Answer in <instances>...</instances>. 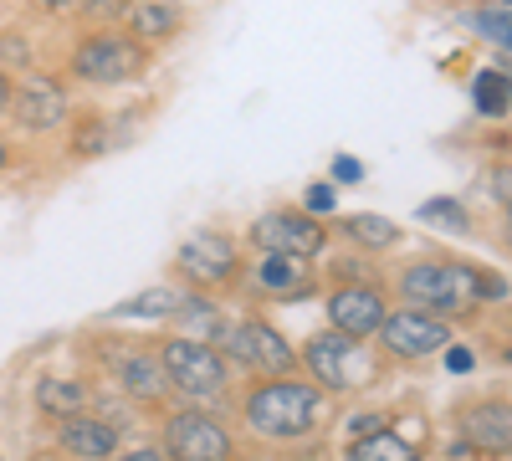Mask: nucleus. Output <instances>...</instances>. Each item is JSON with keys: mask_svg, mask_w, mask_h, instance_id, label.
Listing matches in <instances>:
<instances>
[{"mask_svg": "<svg viewBox=\"0 0 512 461\" xmlns=\"http://www.w3.org/2000/svg\"><path fill=\"white\" fill-rule=\"evenodd\" d=\"M492 195L502 205H512V164H497V170H492Z\"/></svg>", "mask_w": 512, "mask_h": 461, "instance_id": "nucleus-29", "label": "nucleus"}, {"mask_svg": "<svg viewBox=\"0 0 512 461\" xmlns=\"http://www.w3.org/2000/svg\"><path fill=\"white\" fill-rule=\"evenodd\" d=\"M0 170H6V144H0Z\"/></svg>", "mask_w": 512, "mask_h": 461, "instance_id": "nucleus-36", "label": "nucleus"}, {"mask_svg": "<svg viewBox=\"0 0 512 461\" xmlns=\"http://www.w3.org/2000/svg\"><path fill=\"white\" fill-rule=\"evenodd\" d=\"M256 282L277 298H297V292H308L313 277H308V262L303 257H282V251H267L262 262H256Z\"/></svg>", "mask_w": 512, "mask_h": 461, "instance_id": "nucleus-15", "label": "nucleus"}, {"mask_svg": "<svg viewBox=\"0 0 512 461\" xmlns=\"http://www.w3.org/2000/svg\"><path fill=\"white\" fill-rule=\"evenodd\" d=\"M251 241L262 251H282V257H318L328 246V231L308 211H267L262 221H251Z\"/></svg>", "mask_w": 512, "mask_h": 461, "instance_id": "nucleus-6", "label": "nucleus"}, {"mask_svg": "<svg viewBox=\"0 0 512 461\" xmlns=\"http://www.w3.org/2000/svg\"><path fill=\"white\" fill-rule=\"evenodd\" d=\"M333 180H338V185H359V180H364V164L349 159V154H338V159H333Z\"/></svg>", "mask_w": 512, "mask_h": 461, "instance_id": "nucleus-28", "label": "nucleus"}, {"mask_svg": "<svg viewBox=\"0 0 512 461\" xmlns=\"http://www.w3.org/2000/svg\"><path fill=\"white\" fill-rule=\"evenodd\" d=\"M149 67V47L139 36H123V31H93L77 41L72 52V72L82 82H98V88H113V82H128Z\"/></svg>", "mask_w": 512, "mask_h": 461, "instance_id": "nucleus-3", "label": "nucleus"}, {"mask_svg": "<svg viewBox=\"0 0 512 461\" xmlns=\"http://www.w3.org/2000/svg\"><path fill=\"white\" fill-rule=\"evenodd\" d=\"M328 323L344 339H369L384 323V292L374 282H338L328 292Z\"/></svg>", "mask_w": 512, "mask_h": 461, "instance_id": "nucleus-9", "label": "nucleus"}, {"mask_svg": "<svg viewBox=\"0 0 512 461\" xmlns=\"http://www.w3.org/2000/svg\"><path fill=\"white\" fill-rule=\"evenodd\" d=\"M420 221H436L446 231H466V226H472V216H466L461 200H425L420 205Z\"/></svg>", "mask_w": 512, "mask_h": 461, "instance_id": "nucleus-25", "label": "nucleus"}, {"mask_svg": "<svg viewBox=\"0 0 512 461\" xmlns=\"http://www.w3.org/2000/svg\"><path fill=\"white\" fill-rule=\"evenodd\" d=\"M466 26H472L477 36H487L492 47L512 52V11H507V6H497V0H482V6L466 11Z\"/></svg>", "mask_w": 512, "mask_h": 461, "instance_id": "nucleus-18", "label": "nucleus"}, {"mask_svg": "<svg viewBox=\"0 0 512 461\" xmlns=\"http://www.w3.org/2000/svg\"><path fill=\"white\" fill-rule=\"evenodd\" d=\"M123 461H169V456H164V451H154V446H144V451H128Z\"/></svg>", "mask_w": 512, "mask_h": 461, "instance_id": "nucleus-32", "label": "nucleus"}, {"mask_svg": "<svg viewBox=\"0 0 512 461\" xmlns=\"http://www.w3.org/2000/svg\"><path fill=\"white\" fill-rule=\"evenodd\" d=\"M379 344L390 349L395 359H431V354H441V349L451 344V323L436 318V313H420V308L384 313Z\"/></svg>", "mask_w": 512, "mask_h": 461, "instance_id": "nucleus-5", "label": "nucleus"}, {"mask_svg": "<svg viewBox=\"0 0 512 461\" xmlns=\"http://www.w3.org/2000/svg\"><path fill=\"white\" fill-rule=\"evenodd\" d=\"M349 349H354V339H344L338 328L308 339V369L318 374L323 390H349Z\"/></svg>", "mask_w": 512, "mask_h": 461, "instance_id": "nucleus-12", "label": "nucleus"}, {"mask_svg": "<svg viewBox=\"0 0 512 461\" xmlns=\"http://www.w3.org/2000/svg\"><path fill=\"white\" fill-rule=\"evenodd\" d=\"M159 364L169 374V385L185 395H221L226 390V359L200 339H169Z\"/></svg>", "mask_w": 512, "mask_h": 461, "instance_id": "nucleus-4", "label": "nucleus"}, {"mask_svg": "<svg viewBox=\"0 0 512 461\" xmlns=\"http://www.w3.org/2000/svg\"><path fill=\"white\" fill-rule=\"evenodd\" d=\"M497 6H507V11H512V0H497Z\"/></svg>", "mask_w": 512, "mask_h": 461, "instance_id": "nucleus-37", "label": "nucleus"}, {"mask_svg": "<svg viewBox=\"0 0 512 461\" xmlns=\"http://www.w3.org/2000/svg\"><path fill=\"white\" fill-rule=\"evenodd\" d=\"M36 6H47V11H67L72 0H36Z\"/></svg>", "mask_w": 512, "mask_h": 461, "instance_id": "nucleus-35", "label": "nucleus"}, {"mask_svg": "<svg viewBox=\"0 0 512 461\" xmlns=\"http://www.w3.org/2000/svg\"><path fill=\"white\" fill-rule=\"evenodd\" d=\"M164 456L175 461H231V436L221 421H210L200 410H180L164 426Z\"/></svg>", "mask_w": 512, "mask_h": 461, "instance_id": "nucleus-7", "label": "nucleus"}, {"mask_svg": "<svg viewBox=\"0 0 512 461\" xmlns=\"http://www.w3.org/2000/svg\"><path fill=\"white\" fill-rule=\"evenodd\" d=\"M303 211H308V216H328V211H333V185H308Z\"/></svg>", "mask_w": 512, "mask_h": 461, "instance_id": "nucleus-27", "label": "nucleus"}, {"mask_svg": "<svg viewBox=\"0 0 512 461\" xmlns=\"http://www.w3.org/2000/svg\"><path fill=\"white\" fill-rule=\"evenodd\" d=\"M461 431H466L472 446H482L492 456L512 451V405H502V400L472 405V410H466V421H461Z\"/></svg>", "mask_w": 512, "mask_h": 461, "instance_id": "nucleus-11", "label": "nucleus"}, {"mask_svg": "<svg viewBox=\"0 0 512 461\" xmlns=\"http://www.w3.org/2000/svg\"><path fill=\"white\" fill-rule=\"evenodd\" d=\"M36 405L47 415H77L82 410V390L72 380H41L36 385Z\"/></svg>", "mask_w": 512, "mask_h": 461, "instance_id": "nucleus-24", "label": "nucleus"}, {"mask_svg": "<svg viewBox=\"0 0 512 461\" xmlns=\"http://www.w3.org/2000/svg\"><path fill=\"white\" fill-rule=\"evenodd\" d=\"M16 108V118H21V129H57L62 123V113H67V98H62V88L57 82H47V77H36V82H26L21 88V98L11 103Z\"/></svg>", "mask_w": 512, "mask_h": 461, "instance_id": "nucleus-14", "label": "nucleus"}, {"mask_svg": "<svg viewBox=\"0 0 512 461\" xmlns=\"http://www.w3.org/2000/svg\"><path fill=\"white\" fill-rule=\"evenodd\" d=\"M472 98H477V108H482L487 118L507 113V108H512V77H507V72H477Z\"/></svg>", "mask_w": 512, "mask_h": 461, "instance_id": "nucleus-22", "label": "nucleus"}, {"mask_svg": "<svg viewBox=\"0 0 512 461\" xmlns=\"http://www.w3.org/2000/svg\"><path fill=\"white\" fill-rule=\"evenodd\" d=\"M11 98H16V88H11V77H6V72H0V113H6V108H11Z\"/></svg>", "mask_w": 512, "mask_h": 461, "instance_id": "nucleus-33", "label": "nucleus"}, {"mask_svg": "<svg viewBox=\"0 0 512 461\" xmlns=\"http://www.w3.org/2000/svg\"><path fill=\"white\" fill-rule=\"evenodd\" d=\"M344 231H349V241H359V246H369V251H384V246H395V241H400V226H395V221L369 216V211L349 216Z\"/></svg>", "mask_w": 512, "mask_h": 461, "instance_id": "nucleus-21", "label": "nucleus"}, {"mask_svg": "<svg viewBox=\"0 0 512 461\" xmlns=\"http://www.w3.org/2000/svg\"><path fill=\"white\" fill-rule=\"evenodd\" d=\"M477 292L497 303V298H507V282H502V277H492V272H477Z\"/></svg>", "mask_w": 512, "mask_h": 461, "instance_id": "nucleus-30", "label": "nucleus"}, {"mask_svg": "<svg viewBox=\"0 0 512 461\" xmlns=\"http://www.w3.org/2000/svg\"><path fill=\"white\" fill-rule=\"evenodd\" d=\"M128 26H134V36L149 47V41H164V36L180 31V11L169 6V0H149V6H134V11H128Z\"/></svg>", "mask_w": 512, "mask_h": 461, "instance_id": "nucleus-16", "label": "nucleus"}, {"mask_svg": "<svg viewBox=\"0 0 512 461\" xmlns=\"http://www.w3.org/2000/svg\"><path fill=\"white\" fill-rule=\"evenodd\" d=\"M77 6H82V16H88V21H128V11H134V0H77Z\"/></svg>", "mask_w": 512, "mask_h": 461, "instance_id": "nucleus-26", "label": "nucleus"}, {"mask_svg": "<svg viewBox=\"0 0 512 461\" xmlns=\"http://www.w3.org/2000/svg\"><path fill=\"white\" fill-rule=\"evenodd\" d=\"M400 298L420 313H436V318H456V313H472L482 303L477 292V267H461V262H415L400 272Z\"/></svg>", "mask_w": 512, "mask_h": 461, "instance_id": "nucleus-1", "label": "nucleus"}, {"mask_svg": "<svg viewBox=\"0 0 512 461\" xmlns=\"http://www.w3.org/2000/svg\"><path fill=\"white\" fill-rule=\"evenodd\" d=\"M349 426H354V441H364V436H374L384 421H379V415H359V421H349Z\"/></svg>", "mask_w": 512, "mask_h": 461, "instance_id": "nucleus-31", "label": "nucleus"}, {"mask_svg": "<svg viewBox=\"0 0 512 461\" xmlns=\"http://www.w3.org/2000/svg\"><path fill=\"white\" fill-rule=\"evenodd\" d=\"M180 272L195 282V287H221L236 277V241L221 236V231H195L185 246H180Z\"/></svg>", "mask_w": 512, "mask_h": 461, "instance_id": "nucleus-10", "label": "nucleus"}, {"mask_svg": "<svg viewBox=\"0 0 512 461\" xmlns=\"http://www.w3.org/2000/svg\"><path fill=\"white\" fill-rule=\"evenodd\" d=\"M446 364H451V369H472V354H466V349H451Z\"/></svg>", "mask_w": 512, "mask_h": 461, "instance_id": "nucleus-34", "label": "nucleus"}, {"mask_svg": "<svg viewBox=\"0 0 512 461\" xmlns=\"http://www.w3.org/2000/svg\"><path fill=\"white\" fill-rule=\"evenodd\" d=\"M123 385H128V395H144V400H154V395H164V385H169V374H164V364L159 359H149V354H134V359H123Z\"/></svg>", "mask_w": 512, "mask_h": 461, "instance_id": "nucleus-19", "label": "nucleus"}, {"mask_svg": "<svg viewBox=\"0 0 512 461\" xmlns=\"http://www.w3.org/2000/svg\"><path fill=\"white\" fill-rule=\"evenodd\" d=\"M246 421H251V431H262L272 441H297V436H308L313 421H318V390L277 374V385H256L251 390Z\"/></svg>", "mask_w": 512, "mask_h": 461, "instance_id": "nucleus-2", "label": "nucleus"}, {"mask_svg": "<svg viewBox=\"0 0 512 461\" xmlns=\"http://www.w3.org/2000/svg\"><path fill=\"white\" fill-rule=\"evenodd\" d=\"M349 461H420V451L410 441L390 436V431H374V436H364V441L349 446Z\"/></svg>", "mask_w": 512, "mask_h": 461, "instance_id": "nucleus-20", "label": "nucleus"}, {"mask_svg": "<svg viewBox=\"0 0 512 461\" xmlns=\"http://www.w3.org/2000/svg\"><path fill=\"white\" fill-rule=\"evenodd\" d=\"M169 318H180V323H185V339H200V344L226 339V318L210 308L205 298H180V308L169 313Z\"/></svg>", "mask_w": 512, "mask_h": 461, "instance_id": "nucleus-17", "label": "nucleus"}, {"mask_svg": "<svg viewBox=\"0 0 512 461\" xmlns=\"http://www.w3.org/2000/svg\"><path fill=\"white\" fill-rule=\"evenodd\" d=\"M180 298H185V292H175V287H149V292H139V298H128L123 308H118V318H169V313H175L180 308Z\"/></svg>", "mask_w": 512, "mask_h": 461, "instance_id": "nucleus-23", "label": "nucleus"}, {"mask_svg": "<svg viewBox=\"0 0 512 461\" xmlns=\"http://www.w3.org/2000/svg\"><path fill=\"white\" fill-rule=\"evenodd\" d=\"M57 441H62V451H72V456L103 461V456H113V446H118V431H113L108 421H93V415H62Z\"/></svg>", "mask_w": 512, "mask_h": 461, "instance_id": "nucleus-13", "label": "nucleus"}, {"mask_svg": "<svg viewBox=\"0 0 512 461\" xmlns=\"http://www.w3.org/2000/svg\"><path fill=\"white\" fill-rule=\"evenodd\" d=\"M226 344H231V359L246 364V369H256V374H292V364H297V354L287 349V339H282L272 323H262V318L236 323L226 333Z\"/></svg>", "mask_w": 512, "mask_h": 461, "instance_id": "nucleus-8", "label": "nucleus"}]
</instances>
